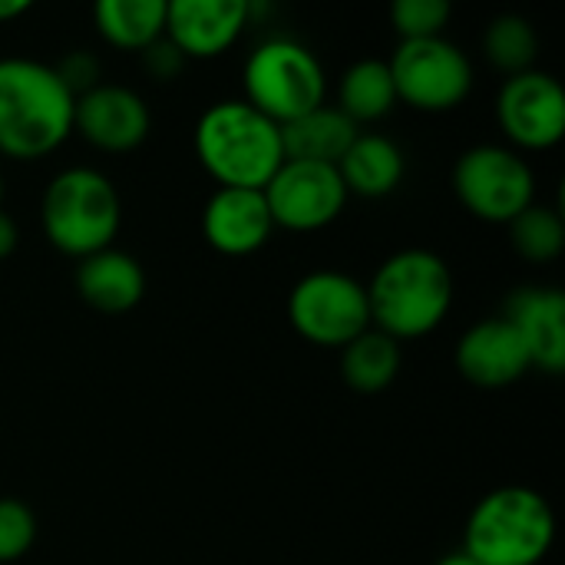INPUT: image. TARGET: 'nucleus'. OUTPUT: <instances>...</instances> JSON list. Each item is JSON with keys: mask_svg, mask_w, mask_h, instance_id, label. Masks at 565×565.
<instances>
[{"mask_svg": "<svg viewBox=\"0 0 565 565\" xmlns=\"http://www.w3.org/2000/svg\"><path fill=\"white\" fill-rule=\"evenodd\" d=\"M387 66L397 103H407L417 113H450L463 106L473 89V63L447 36L401 40Z\"/></svg>", "mask_w": 565, "mask_h": 565, "instance_id": "obj_9", "label": "nucleus"}, {"mask_svg": "<svg viewBox=\"0 0 565 565\" xmlns=\"http://www.w3.org/2000/svg\"><path fill=\"white\" fill-rule=\"evenodd\" d=\"M43 238L70 258H89L109 248L122 225L116 182L93 166L60 169L40 195Z\"/></svg>", "mask_w": 565, "mask_h": 565, "instance_id": "obj_5", "label": "nucleus"}, {"mask_svg": "<svg viewBox=\"0 0 565 565\" xmlns=\"http://www.w3.org/2000/svg\"><path fill=\"white\" fill-rule=\"evenodd\" d=\"M36 543V513L17 500L0 497V565L20 563Z\"/></svg>", "mask_w": 565, "mask_h": 565, "instance_id": "obj_26", "label": "nucleus"}, {"mask_svg": "<svg viewBox=\"0 0 565 565\" xmlns=\"http://www.w3.org/2000/svg\"><path fill=\"white\" fill-rule=\"evenodd\" d=\"M93 23L109 46L142 53L166 33V0H99Z\"/></svg>", "mask_w": 565, "mask_h": 565, "instance_id": "obj_21", "label": "nucleus"}, {"mask_svg": "<svg viewBox=\"0 0 565 565\" xmlns=\"http://www.w3.org/2000/svg\"><path fill=\"white\" fill-rule=\"evenodd\" d=\"M149 103L122 83H96L73 103V132L99 152L122 156L149 139Z\"/></svg>", "mask_w": 565, "mask_h": 565, "instance_id": "obj_12", "label": "nucleus"}, {"mask_svg": "<svg viewBox=\"0 0 565 565\" xmlns=\"http://www.w3.org/2000/svg\"><path fill=\"white\" fill-rule=\"evenodd\" d=\"M483 53L503 76H520L526 70H536L540 33L520 13H500L483 30Z\"/></svg>", "mask_w": 565, "mask_h": 565, "instance_id": "obj_23", "label": "nucleus"}, {"mask_svg": "<svg viewBox=\"0 0 565 565\" xmlns=\"http://www.w3.org/2000/svg\"><path fill=\"white\" fill-rule=\"evenodd\" d=\"M56 73H60V79L70 86L73 96H79V93L93 89L96 83H103V79H99V63H96L89 53H83V50L63 56V63L56 66Z\"/></svg>", "mask_w": 565, "mask_h": 565, "instance_id": "obj_27", "label": "nucleus"}, {"mask_svg": "<svg viewBox=\"0 0 565 565\" xmlns=\"http://www.w3.org/2000/svg\"><path fill=\"white\" fill-rule=\"evenodd\" d=\"M242 89L248 106L275 126H288L328 103V73L311 46L291 36H271L248 53L242 66Z\"/></svg>", "mask_w": 565, "mask_h": 565, "instance_id": "obj_6", "label": "nucleus"}, {"mask_svg": "<svg viewBox=\"0 0 565 565\" xmlns=\"http://www.w3.org/2000/svg\"><path fill=\"white\" fill-rule=\"evenodd\" d=\"M334 106L358 129L391 116V109L397 106V89H394V76H391L387 60H381V56L354 60L338 79V103Z\"/></svg>", "mask_w": 565, "mask_h": 565, "instance_id": "obj_20", "label": "nucleus"}, {"mask_svg": "<svg viewBox=\"0 0 565 565\" xmlns=\"http://www.w3.org/2000/svg\"><path fill=\"white\" fill-rule=\"evenodd\" d=\"M76 96L56 66L33 56L0 60V156L33 162L73 136Z\"/></svg>", "mask_w": 565, "mask_h": 565, "instance_id": "obj_1", "label": "nucleus"}, {"mask_svg": "<svg viewBox=\"0 0 565 565\" xmlns=\"http://www.w3.org/2000/svg\"><path fill=\"white\" fill-rule=\"evenodd\" d=\"M358 126L331 103L305 113L301 119L281 126V149L285 159H301V162H324L338 166L348 146L358 139Z\"/></svg>", "mask_w": 565, "mask_h": 565, "instance_id": "obj_19", "label": "nucleus"}, {"mask_svg": "<svg viewBox=\"0 0 565 565\" xmlns=\"http://www.w3.org/2000/svg\"><path fill=\"white\" fill-rule=\"evenodd\" d=\"M510 245L520 258L533 265H550L565 252V222L559 209L533 202L510 225Z\"/></svg>", "mask_w": 565, "mask_h": 565, "instance_id": "obj_24", "label": "nucleus"}, {"mask_svg": "<svg viewBox=\"0 0 565 565\" xmlns=\"http://www.w3.org/2000/svg\"><path fill=\"white\" fill-rule=\"evenodd\" d=\"M371 328L407 344L434 334L454 308V271L430 248H401L371 275Z\"/></svg>", "mask_w": 565, "mask_h": 565, "instance_id": "obj_2", "label": "nucleus"}, {"mask_svg": "<svg viewBox=\"0 0 565 565\" xmlns=\"http://www.w3.org/2000/svg\"><path fill=\"white\" fill-rule=\"evenodd\" d=\"M192 146L218 189H265L285 162L281 126L242 96L212 103L195 122Z\"/></svg>", "mask_w": 565, "mask_h": 565, "instance_id": "obj_3", "label": "nucleus"}, {"mask_svg": "<svg viewBox=\"0 0 565 565\" xmlns=\"http://www.w3.org/2000/svg\"><path fill=\"white\" fill-rule=\"evenodd\" d=\"M401 364H404V344L377 328H367L348 348H341V377L358 394L387 391L397 381Z\"/></svg>", "mask_w": 565, "mask_h": 565, "instance_id": "obj_22", "label": "nucleus"}, {"mask_svg": "<svg viewBox=\"0 0 565 565\" xmlns=\"http://www.w3.org/2000/svg\"><path fill=\"white\" fill-rule=\"evenodd\" d=\"M338 175L348 195L384 199L401 189L407 175V156L384 132H358V139L348 146V152L338 162Z\"/></svg>", "mask_w": 565, "mask_h": 565, "instance_id": "obj_18", "label": "nucleus"}, {"mask_svg": "<svg viewBox=\"0 0 565 565\" xmlns=\"http://www.w3.org/2000/svg\"><path fill=\"white\" fill-rule=\"evenodd\" d=\"M252 20L245 0H166V40L182 60H215L235 46Z\"/></svg>", "mask_w": 565, "mask_h": 565, "instance_id": "obj_13", "label": "nucleus"}, {"mask_svg": "<svg viewBox=\"0 0 565 565\" xmlns=\"http://www.w3.org/2000/svg\"><path fill=\"white\" fill-rule=\"evenodd\" d=\"M497 122L516 152H546L565 136V89L546 70L507 76L497 93Z\"/></svg>", "mask_w": 565, "mask_h": 565, "instance_id": "obj_11", "label": "nucleus"}, {"mask_svg": "<svg viewBox=\"0 0 565 565\" xmlns=\"http://www.w3.org/2000/svg\"><path fill=\"white\" fill-rule=\"evenodd\" d=\"M434 565H477L463 550H457V553H447V556H440Z\"/></svg>", "mask_w": 565, "mask_h": 565, "instance_id": "obj_31", "label": "nucleus"}, {"mask_svg": "<svg viewBox=\"0 0 565 565\" xmlns=\"http://www.w3.org/2000/svg\"><path fill=\"white\" fill-rule=\"evenodd\" d=\"M556 543V513L533 487H497L477 500L463 526V553L477 565H540Z\"/></svg>", "mask_w": 565, "mask_h": 565, "instance_id": "obj_4", "label": "nucleus"}, {"mask_svg": "<svg viewBox=\"0 0 565 565\" xmlns=\"http://www.w3.org/2000/svg\"><path fill=\"white\" fill-rule=\"evenodd\" d=\"M17 245H20V228H17V222H13V215H7V212L0 209V262L10 258V255L17 252Z\"/></svg>", "mask_w": 565, "mask_h": 565, "instance_id": "obj_29", "label": "nucleus"}, {"mask_svg": "<svg viewBox=\"0 0 565 565\" xmlns=\"http://www.w3.org/2000/svg\"><path fill=\"white\" fill-rule=\"evenodd\" d=\"M454 10L447 0H394L391 23L401 40H430L444 36Z\"/></svg>", "mask_w": 565, "mask_h": 565, "instance_id": "obj_25", "label": "nucleus"}, {"mask_svg": "<svg viewBox=\"0 0 565 565\" xmlns=\"http://www.w3.org/2000/svg\"><path fill=\"white\" fill-rule=\"evenodd\" d=\"M262 192L275 228L298 235H311L334 225L351 199L338 175V166L301 159H285Z\"/></svg>", "mask_w": 565, "mask_h": 565, "instance_id": "obj_10", "label": "nucleus"}, {"mask_svg": "<svg viewBox=\"0 0 565 565\" xmlns=\"http://www.w3.org/2000/svg\"><path fill=\"white\" fill-rule=\"evenodd\" d=\"M288 324L315 348H348L371 328L367 288L348 271L321 268L298 278L288 291Z\"/></svg>", "mask_w": 565, "mask_h": 565, "instance_id": "obj_8", "label": "nucleus"}, {"mask_svg": "<svg viewBox=\"0 0 565 565\" xmlns=\"http://www.w3.org/2000/svg\"><path fill=\"white\" fill-rule=\"evenodd\" d=\"M275 235V222L262 189H215L202 209V238L225 258L262 252Z\"/></svg>", "mask_w": 565, "mask_h": 565, "instance_id": "obj_15", "label": "nucleus"}, {"mask_svg": "<svg viewBox=\"0 0 565 565\" xmlns=\"http://www.w3.org/2000/svg\"><path fill=\"white\" fill-rule=\"evenodd\" d=\"M30 13V0H0V23H13Z\"/></svg>", "mask_w": 565, "mask_h": 565, "instance_id": "obj_30", "label": "nucleus"}, {"mask_svg": "<svg viewBox=\"0 0 565 565\" xmlns=\"http://www.w3.org/2000/svg\"><path fill=\"white\" fill-rule=\"evenodd\" d=\"M76 291L99 315H126L146 295L142 262L116 245L76 262Z\"/></svg>", "mask_w": 565, "mask_h": 565, "instance_id": "obj_17", "label": "nucleus"}, {"mask_svg": "<svg viewBox=\"0 0 565 565\" xmlns=\"http://www.w3.org/2000/svg\"><path fill=\"white\" fill-rule=\"evenodd\" d=\"M454 192L460 205L490 225H510L536 202V172L523 152L507 142H480L454 166Z\"/></svg>", "mask_w": 565, "mask_h": 565, "instance_id": "obj_7", "label": "nucleus"}, {"mask_svg": "<svg viewBox=\"0 0 565 565\" xmlns=\"http://www.w3.org/2000/svg\"><path fill=\"white\" fill-rule=\"evenodd\" d=\"M142 60H146V70L156 76V79H169V76H175L182 66H185V60L179 56V50L162 36V40H156L149 50H142Z\"/></svg>", "mask_w": 565, "mask_h": 565, "instance_id": "obj_28", "label": "nucleus"}, {"mask_svg": "<svg viewBox=\"0 0 565 565\" xmlns=\"http://www.w3.org/2000/svg\"><path fill=\"white\" fill-rule=\"evenodd\" d=\"M0 209H3V172H0Z\"/></svg>", "mask_w": 565, "mask_h": 565, "instance_id": "obj_32", "label": "nucleus"}, {"mask_svg": "<svg viewBox=\"0 0 565 565\" xmlns=\"http://www.w3.org/2000/svg\"><path fill=\"white\" fill-rule=\"evenodd\" d=\"M454 364L463 381H470L473 387H483V391L510 387L533 371L523 338L503 315L470 324L457 341Z\"/></svg>", "mask_w": 565, "mask_h": 565, "instance_id": "obj_14", "label": "nucleus"}, {"mask_svg": "<svg viewBox=\"0 0 565 565\" xmlns=\"http://www.w3.org/2000/svg\"><path fill=\"white\" fill-rule=\"evenodd\" d=\"M523 338L533 371L559 377L565 371V295L553 285L513 291L503 315Z\"/></svg>", "mask_w": 565, "mask_h": 565, "instance_id": "obj_16", "label": "nucleus"}]
</instances>
